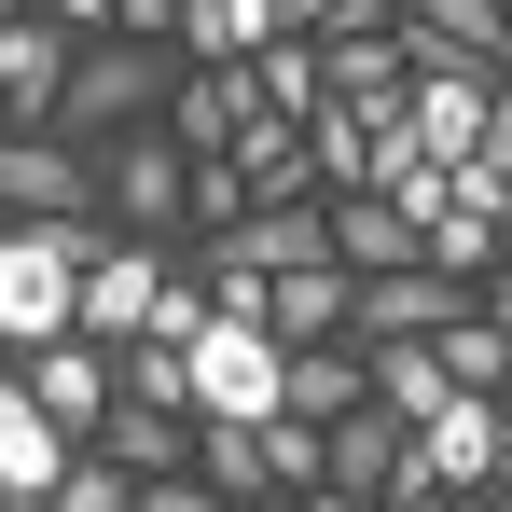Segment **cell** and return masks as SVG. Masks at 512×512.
I'll list each match as a JSON object with an SVG mask.
<instances>
[{"instance_id": "cell-1", "label": "cell", "mask_w": 512, "mask_h": 512, "mask_svg": "<svg viewBox=\"0 0 512 512\" xmlns=\"http://www.w3.org/2000/svg\"><path fill=\"white\" fill-rule=\"evenodd\" d=\"M111 250V222H0V360L70 346V291Z\"/></svg>"}, {"instance_id": "cell-2", "label": "cell", "mask_w": 512, "mask_h": 512, "mask_svg": "<svg viewBox=\"0 0 512 512\" xmlns=\"http://www.w3.org/2000/svg\"><path fill=\"white\" fill-rule=\"evenodd\" d=\"M180 70H194L180 42H125V28H111V42H70V84H56V125H42V139L97 153V139H125L139 111H167Z\"/></svg>"}, {"instance_id": "cell-3", "label": "cell", "mask_w": 512, "mask_h": 512, "mask_svg": "<svg viewBox=\"0 0 512 512\" xmlns=\"http://www.w3.org/2000/svg\"><path fill=\"white\" fill-rule=\"evenodd\" d=\"M97 222H111V236H139V250H167V222H194V153H180L167 125L97 139Z\"/></svg>"}, {"instance_id": "cell-4", "label": "cell", "mask_w": 512, "mask_h": 512, "mask_svg": "<svg viewBox=\"0 0 512 512\" xmlns=\"http://www.w3.org/2000/svg\"><path fill=\"white\" fill-rule=\"evenodd\" d=\"M180 374H194V416L263 429V416H277V374H291V346L263 333V319H222V305H208V333L180 346Z\"/></svg>"}, {"instance_id": "cell-5", "label": "cell", "mask_w": 512, "mask_h": 512, "mask_svg": "<svg viewBox=\"0 0 512 512\" xmlns=\"http://www.w3.org/2000/svg\"><path fill=\"white\" fill-rule=\"evenodd\" d=\"M180 291V263L167 250H139V236H111V250L84 263V291H70V333L97 346V360H125V346L153 333V305Z\"/></svg>"}, {"instance_id": "cell-6", "label": "cell", "mask_w": 512, "mask_h": 512, "mask_svg": "<svg viewBox=\"0 0 512 512\" xmlns=\"http://www.w3.org/2000/svg\"><path fill=\"white\" fill-rule=\"evenodd\" d=\"M0 222H97V153H70V139H0Z\"/></svg>"}, {"instance_id": "cell-7", "label": "cell", "mask_w": 512, "mask_h": 512, "mask_svg": "<svg viewBox=\"0 0 512 512\" xmlns=\"http://www.w3.org/2000/svg\"><path fill=\"white\" fill-rule=\"evenodd\" d=\"M70 457H84V443H70V429L42 416V402H28V374L0 360V512H42Z\"/></svg>"}, {"instance_id": "cell-8", "label": "cell", "mask_w": 512, "mask_h": 512, "mask_svg": "<svg viewBox=\"0 0 512 512\" xmlns=\"http://www.w3.org/2000/svg\"><path fill=\"white\" fill-rule=\"evenodd\" d=\"M208 167H236V194H250V208H319V180H305V125H277V111H250Z\"/></svg>"}, {"instance_id": "cell-9", "label": "cell", "mask_w": 512, "mask_h": 512, "mask_svg": "<svg viewBox=\"0 0 512 512\" xmlns=\"http://www.w3.org/2000/svg\"><path fill=\"white\" fill-rule=\"evenodd\" d=\"M208 263L222 277H305V263H333V208H250Z\"/></svg>"}, {"instance_id": "cell-10", "label": "cell", "mask_w": 512, "mask_h": 512, "mask_svg": "<svg viewBox=\"0 0 512 512\" xmlns=\"http://www.w3.org/2000/svg\"><path fill=\"white\" fill-rule=\"evenodd\" d=\"M14 374H28V402L70 429V443H97V416H111V360H97L84 333H70V346H42V360H14Z\"/></svg>"}, {"instance_id": "cell-11", "label": "cell", "mask_w": 512, "mask_h": 512, "mask_svg": "<svg viewBox=\"0 0 512 512\" xmlns=\"http://www.w3.org/2000/svg\"><path fill=\"white\" fill-rule=\"evenodd\" d=\"M402 443H416V429L388 416V402H360V416H333V499H402Z\"/></svg>"}, {"instance_id": "cell-12", "label": "cell", "mask_w": 512, "mask_h": 512, "mask_svg": "<svg viewBox=\"0 0 512 512\" xmlns=\"http://www.w3.org/2000/svg\"><path fill=\"white\" fill-rule=\"evenodd\" d=\"M250 111H263V97H250V70H180V84H167V139L208 167V153H222Z\"/></svg>"}, {"instance_id": "cell-13", "label": "cell", "mask_w": 512, "mask_h": 512, "mask_svg": "<svg viewBox=\"0 0 512 512\" xmlns=\"http://www.w3.org/2000/svg\"><path fill=\"white\" fill-rule=\"evenodd\" d=\"M263 333L277 346H346V263H305V277H250Z\"/></svg>"}, {"instance_id": "cell-14", "label": "cell", "mask_w": 512, "mask_h": 512, "mask_svg": "<svg viewBox=\"0 0 512 512\" xmlns=\"http://www.w3.org/2000/svg\"><path fill=\"white\" fill-rule=\"evenodd\" d=\"M277 28H291L277 0H180V56H194V70H250Z\"/></svg>"}, {"instance_id": "cell-15", "label": "cell", "mask_w": 512, "mask_h": 512, "mask_svg": "<svg viewBox=\"0 0 512 512\" xmlns=\"http://www.w3.org/2000/svg\"><path fill=\"white\" fill-rule=\"evenodd\" d=\"M97 457H111L125 485H153V471H194V416H153V402H111V416H97Z\"/></svg>"}, {"instance_id": "cell-16", "label": "cell", "mask_w": 512, "mask_h": 512, "mask_svg": "<svg viewBox=\"0 0 512 512\" xmlns=\"http://www.w3.org/2000/svg\"><path fill=\"white\" fill-rule=\"evenodd\" d=\"M194 485L222 512H277V471H263V429H222V416H194Z\"/></svg>"}, {"instance_id": "cell-17", "label": "cell", "mask_w": 512, "mask_h": 512, "mask_svg": "<svg viewBox=\"0 0 512 512\" xmlns=\"http://www.w3.org/2000/svg\"><path fill=\"white\" fill-rule=\"evenodd\" d=\"M333 263L346 277H402V263H429V236L402 208H374V194H333Z\"/></svg>"}, {"instance_id": "cell-18", "label": "cell", "mask_w": 512, "mask_h": 512, "mask_svg": "<svg viewBox=\"0 0 512 512\" xmlns=\"http://www.w3.org/2000/svg\"><path fill=\"white\" fill-rule=\"evenodd\" d=\"M374 402V374H360V346H291V374H277V416H360Z\"/></svg>"}, {"instance_id": "cell-19", "label": "cell", "mask_w": 512, "mask_h": 512, "mask_svg": "<svg viewBox=\"0 0 512 512\" xmlns=\"http://www.w3.org/2000/svg\"><path fill=\"white\" fill-rule=\"evenodd\" d=\"M360 374H374V402H388L402 429H429L443 402H471V388H443V360H429V346H360Z\"/></svg>"}, {"instance_id": "cell-20", "label": "cell", "mask_w": 512, "mask_h": 512, "mask_svg": "<svg viewBox=\"0 0 512 512\" xmlns=\"http://www.w3.org/2000/svg\"><path fill=\"white\" fill-rule=\"evenodd\" d=\"M250 97L277 111V125H305V111L333 97V70H319V42H305V28H277V42L250 56Z\"/></svg>"}, {"instance_id": "cell-21", "label": "cell", "mask_w": 512, "mask_h": 512, "mask_svg": "<svg viewBox=\"0 0 512 512\" xmlns=\"http://www.w3.org/2000/svg\"><path fill=\"white\" fill-rule=\"evenodd\" d=\"M305 180H319V208L374 180V139H360V111H346V97H319V111H305Z\"/></svg>"}, {"instance_id": "cell-22", "label": "cell", "mask_w": 512, "mask_h": 512, "mask_svg": "<svg viewBox=\"0 0 512 512\" xmlns=\"http://www.w3.org/2000/svg\"><path fill=\"white\" fill-rule=\"evenodd\" d=\"M263 471H277V499H319L333 485V429L319 416H263Z\"/></svg>"}, {"instance_id": "cell-23", "label": "cell", "mask_w": 512, "mask_h": 512, "mask_svg": "<svg viewBox=\"0 0 512 512\" xmlns=\"http://www.w3.org/2000/svg\"><path fill=\"white\" fill-rule=\"evenodd\" d=\"M111 402H153V416H194V374H180V346H125V360H111Z\"/></svg>"}, {"instance_id": "cell-24", "label": "cell", "mask_w": 512, "mask_h": 512, "mask_svg": "<svg viewBox=\"0 0 512 512\" xmlns=\"http://www.w3.org/2000/svg\"><path fill=\"white\" fill-rule=\"evenodd\" d=\"M485 263H512V236H499V222H471V208H443V222H429V277H457V291H471Z\"/></svg>"}, {"instance_id": "cell-25", "label": "cell", "mask_w": 512, "mask_h": 512, "mask_svg": "<svg viewBox=\"0 0 512 512\" xmlns=\"http://www.w3.org/2000/svg\"><path fill=\"white\" fill-rule=\"evenodd\" d=\"M125 499H139V485H125V471H111V457L84 443V457L56 471V499H42V512H125Z\"/></svg>"}, {"instance_id": "cell-26", "label": "cell", "mask_w": 512, "mask_h": 512, "mask_svg": "<svg viewBox=\"0 0 512 512\" xmlns=\"http://www.w3.org/2000/svg\"><path fill=\"white\" fill-rule=\"evenodd\" d=\"M291 28H305V42H374V28H402V0H305Z\"/></svg>"}, {"instance_id": "cell-27", "label": "cell", "mask_w": 512, "mask_h": 512, "mask_svg": "<svg viewBox=\"0 0 512 512\" xmlns=\"http://www.w3.org/2000/svg\"><path fill=\"white\" fill-rule=\"evenodd\" d=\"M457 512H512V388H499V443H485V471L457 485Z\"/></svg>"}, {"instance_id": "cell-28", "label": "cell", "mask_w": 512, "mask_h": 512, "mask_svg": "<svg viewBox=\"0 0 512 512\" xmlns=\"http://www.w3.org/2000/svg\"><path fill=\"white\" fill-rule=\"evenodd\" d=\"M125 512H222V499H208L194 471H153V485H139V499H125Z\"/></svg>"}, {"instance_id": "cell-29", "label": "cell", "mask_w": 512, "mask_h": 512, "mask_svg": "<svg viewBox=\"0 0 512 512\" xmlns=\"http://www.w3.org/2000/svg\"><path fill=\"white\" fill-rule=\"evenodd\" d=\"M111 28L125 42H180V0H111Z\"/></svg>"}, {"instance_id": "cell-30", "label": "cell", "mask_w": 512, "mask_h": 512, "mask_svg": "<svg viewBox=\"0 0 512 512\" xmlns=\"http://www.w3.org/2000/svg\"><path fill=\"white\" fill-rule=\"evenodd\" d=\"M471 319H485V333L512 346V263H485V277H471Z\"/></svg>"}, {"instance_id": "cell-31", "label": "cell", "mask_w": 512, "mask_h": 512, "mask_svg": "<svg viewBox=\"0 0 512 512\" xmlns=\"http://www.w3.org/2000/svg\"><path fill=\"white\" fill-rule=\"evenodd\" d=\"M42 28H84V42H111V0H42Z\"/></svg>"}, {"instance_id": "cell-32", "label": "cell", "mask_w": 512, "mask_h": 512, "mask_svg": "<svg viewBox=\"0 0 512 512\" xmlns=\"http://www.w3.org/2000/svg\"><path fill=\"white\" fill-rule=\"evenodd\" d=\"M277 512H360V499H333V485H319V499H277Z\"/></svg>"}, {"instance_id": "cell-33", "label": "cell", "mask_w": 512, "mask_h": 512, "mask_svg": "<svg viewBox=\"0 0 512 512\" xmlns=\"http://www.w3.org/2000/svg\"><path fill=\"white\" fill-rule=\"evenodd\" d=\"M374 512H457V499H374Z\"/></svg>"}, {"instance_id": "cell-34", "label": "cell", "mask_w": 512, "mask_h": 512, "mask_svg": "<svg viewBox=\"0 0 512 512\" xmlns=\"http://www.w3.org/2000/svg\"><path fill=\"white\" fill-rule=\"evenodd\" d=\"M277 14H305V0H277Z\"/></svg>"}]
</instances>
